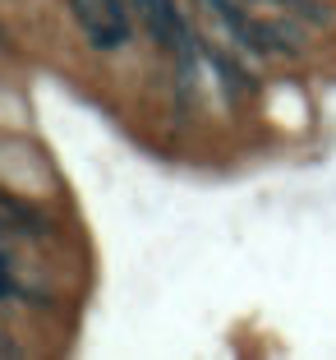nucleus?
Instances as JSON below:
<instances>
[{
	"label": "nucleus",
	"instance_id": "20e7f679",
	"mask_svg": "<svg viewBox=\"0 0 336 360\" xmlns=\"http://www.w3.org/2000/svg\"><path fill=\"white\" fill-rule=\"evenodd\" d=\"M74 5V19L83 23V28H97L106 19V0H69Z\"/></svg>",
	"mask_w": 336,
	"mask_h": 360
},
{
	"label": "nucleus",
	"instance_id": "f257e3e1",
	"mask_svg": "<svg viewBox=\"0 0 336 360\" xmlns=\"http://www.w3.org/2000/svg\"><path fill=\"white\" fill-rule=\"evenodd\" d=\"M304 46H309V23H300L295 14H285V19H258V56L300 60Z\"/></svg>",
	"mask_w": 336,
	"mask_h": 360
},
{
	"label": "nucleus",
	"instance_id": "7ed1b4c3",
	"mask_svg": "<svg viewBox=\"0 0 336 360\" xmlns=\"http://www.w3.org/2000/svg\"><path fill=\"white\" fill-rule=\"evenodd\" d=\"M0 212H5V217H10V222H14V226H19V231H23V236H28V231H32V236H42V231H46V226H42V222H37V217H32V212H28V208H23V203H19V199H10V194H0Z\"/></svg>",
	"mask_w": 336,
	"mask_h": 360
},
{
	"label": "nucleus",
	"instance_id": "f03ea898",
	"mask_svg": "<svg viewBox=\"0 0 336 360\" xmlns=\"http://www.w3.org/2000/svg\"><path fill=\"white\" fill-rule=\"evenodd\" d=\"M203 56H208L212 70L221 75V88H226V97H231V102H240V97L253 93V79L244 75V70H240V65H235L226 51H221V46H203Z\"/></svg>",
	"mask_w": 336,
	"mask_h": 360
},
{
	"label": "nucleus",
	"instance_id": "39448f33",
	"mask_svg": "<svg viewBox=\"0 0 336 360\" xmlns=\"http://www.w3.org/2000/svg\"><path fill=\"white\" fill-rule=\"evenodd\" d=\"M5 296H14V282H10L5 273H0V300H5Z\"/></svg>",
	"mask_w": 336,
	"mask_h": 360
}]
</instances>
